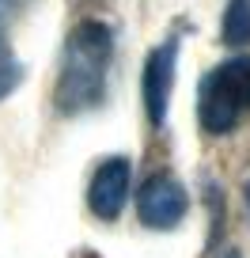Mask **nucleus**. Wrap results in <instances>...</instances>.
I'll use <instances>...</instances> for the list:
<instances>
[{
	"instance_id": "1",
	"label": "nucleus",
	"mask_w": 250,
	"mask_h": 258,
	"mask_svg": "<svg viewBox=\"0 0 250 258\" xmlns=\"http://www.w3.org/2000/svg\"><path fill=\"white\" fill-rule=\"evenodd\" d=\"M110 53H114V34L106 23H80L68 34L61 76H57V106L65 114H80L103 103Z\"/></svg>"
},
{
	"instance_id": "2",
	"label": "nucleus",
	"mask_w": 250,
	"mask_h": 258,
	"mask_svg": "<svg viewBox=\"0 0 250 258\" xmlns=\"http://www.w3.org/2000/svg\"><path fill=\"white\" fill-rule=\"evenodd\" d=\"M250 110V57H231L216 64L197 91V118L205 133H231Z\"/></svg>"
},
{
	"instance_id": "3",
	"label": "nucleus",
	"mask_w": 250,
	"mask_h": 258,
	"mask_svg": "<svg viewBox=\"0 0 250 258\" xmlns=\"http://www.w3.org/2000/svg\"><path fill=\"white\" fill-rule=\"evenodd\" d=\"M186 209H190V198H186L182 182L171 175H155L148 178L144 186H140V198H137V213L140 220H144L148 228H175L178 220L186 217Z\"/></svg>"
},
{
	"instance_id": "4",
	"label": "nucleus",
	"mask_w": 250,
	"mask_h": 258,
	"mask_svg": "<svg viewBox=\"0 0 250 258\" xmlns=\"http://www.w3.org/2000/svg\"><path fill=\"white\" fill-rule=\"evenodd\" d=\"M175 57H178V42H163L159 49H152L144 64V106L152 125H163L167 118V103H171V88H175Z\"/></svg>"
},
{
	"instance_id": "5",
	"label": "nucleus",
	"mask_w": 250,
	"mask_h": 258,
	"mask_svg": "<svg viewBox=\"0 0 250 258\" xmlns=\"http://www.w3.org/2000/svg\"><path fill=\"white\" fill-rule=\"evenodd\" d=\"M129 182H133V171L125 160H106L103 167L95 171L91 178V190H88V205L99 220H118L121 205L129 198Z\"/></svg>"
},
{
	"instance_id": "6",
	"label": "nucleus",
	"mask_w": 250,
	"mask_h": 258,
	"mask_svg": "<svg viewBox=\"0 0 250 258\" xmlns=\"http://www.w3.org/2000/svg\"><path fill=\"white\" fill-rule=\"evenodd\" d=\"M220 34L227 46H250V0H227Z\"/></svg>"
},
{
	"instance_id": "7",
	"label": "nucleus",
	"mask_w": 250,
	"mask_h": 258,
	"mask_svg": "<svg viewBox=\"0 0 250 258\" xmlns=\"http://www.w3.org/2000/svg\"><path fill=\"white\" fill-rule=\"evenodd\" d=\"M19 76H23V73H19L16 57H12L8 49H4V42H0V99H4V95L19 84Z\"/></svg>"
},
{
	"instance_id": "8",
	"label": "nucleus",
	"mask_w": 250,
	"mask_h": 258,
	"mask_svg": "<svg viewBox=\"0 0 250 258\" xmlns=\"http://www.w3.org/2000/svg\"><path fill=\"white\" fill-rule=\"evenodd\" d=\"M23 4H27V0H0V23H4V19H8L12 12H19Z\"/></svg>"
},
{
	"instance_id": "9",
	"label": "nucleus",
	"mask_w": 250,
	"mask_h": 258,
	"mask_svg": "<svg viewBox=\"0 0 250 258\" xmlns=\"http://www.w3.org/2000/svg\"><path fill=\"white\" fill-rule=\"evenodd\" d=\"M227 258H242V254H239V250H231V254H227Z\"/></svg>"
},
{
	"instance_id": "10",
	"label": "nucleus",
	"mask_w": 250,
	"mask_h": 258,
	"mask_svg": "<svg viewBox=\"0 0 250 258\" xmlns=\"http://www.w3.org/2000/svg\"><path fill=\"white\" fill-rule=\"evenodd\" d=\"M246 202H250V182H246Z\"/></svg>"
}]
</instances>
